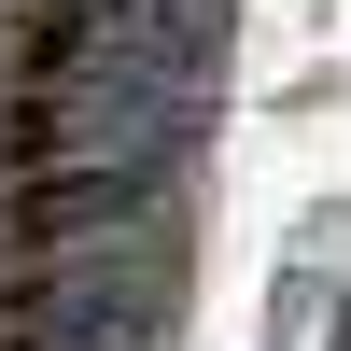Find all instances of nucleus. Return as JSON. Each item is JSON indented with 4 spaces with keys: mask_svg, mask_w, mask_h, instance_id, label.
Here are the masks:
<instances>
[{
    "mask_svg": "<svg viewBox=\"0 0 351 351\" xmlns=\"http://www.w3.org/2000/svg\"><path fill=\"white\" fill-rule=\"evenodd\" d=\"M141 112L127 84H0V351H141V281H99L112 239H141L127 183H84V141Z\"/></svg>",
    "mask_w": 351,
    "mask_h": 351,
    "instance_id": "obj_1",
    "label": "nucleus"
}]
</instances>
